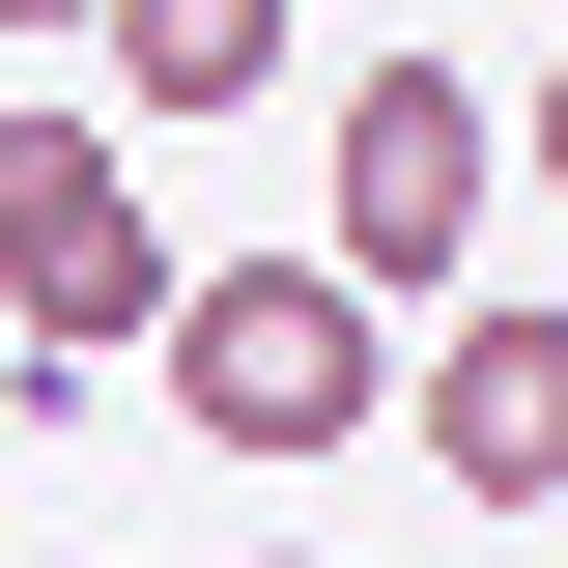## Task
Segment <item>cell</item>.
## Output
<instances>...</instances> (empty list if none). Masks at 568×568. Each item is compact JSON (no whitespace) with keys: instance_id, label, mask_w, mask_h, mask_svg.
Returning <instances> with one entry per match:
<instances>
[{"instance_id":"obj_1","label":"cell","mask_w":568,"mask_h":568,"mask_svg":"<svg viewBox=\"0 0 568 568\" xmlns=\"http://www.w3.org/2000/svg\"><path fill=\"white\" fill-rule=\"evenodd\" d=\"M142 369L200 455H369V284L342 256H227V284H142Z\"/></svg>"},{"instance_id":"obj_2","label":"cell","mask_w":568,"mask_h":568,"mask_svg":"<svg viewBox=\"0 0 568 568\" xmlns=\"http://www.w3.org/2000/svg\"><path fill=\"white\" fill-rule=\"evenodd\" d=\"M142 284H171V227H142L114 114H0V342H29V426L142 342Z\"/></svg>"},{"instance_id":"obj_3","label":"cell","mask_w":568,"mask_h":568,"mask_svg":"<svg viewBox=\"0 0 568 568\" xmlns=\"http://www.w3.org/2000/svg\"><path fill=\"white\" fill-rule=\"evenodd\" d=\"M484 200H511V114H484L455 58H369V85H342V227H313V256H342V284H455Z\"/></svg>"},{"instance_id":"obj_4","label":"cell","mask_w":568,"mask_h":568,"mask_svg":"<svg viewBox=\"0 0 568 568\" xmlns=\"http://www.w3.org/2000/svg\"><path fill=\"white\" fill-rule=\"evenodd\" d=\"M426 455H455V511H484V540L568 484V313H540V284H484V313H455V369H426Z\"/></svg>"},{"instance_id":"obj_5","label":"cell","mask_w":568,"mask_h":568,"mask_svg":"<svg viewBox=\"0 0 568 568\" xmlns=\"http://www.w3.org/2000/svg\"><path fill=\"white\" fill-rule=\"evenodd\" d=\"M85 29H114V114H256L313 0H85Z\"/></svg>"},{"instance_id":"obj_6","label":"cell","mask_w":568,"mask_h":568,"mask_svg":"<svg viewBox=\"0 0 568 568\" xmlns=\"http://www.w3.org/2000/svg\"><path fill=\"white\" fill-rule=\"evenodd\" d=\"M0 29H85V0H0Z\"/></svg>"},{"instance_id":"obj_7","label":"cell","mask_w":568,"mask_h":568,"mask_svg":"<svg viewBox=\"0 0 568 568\" xmlns=\"http://www.w3.org/2000/svg\"><path fill=\"white\" fill-rule=\"evenodd\" d=\"M0 426H29V342H0Z\"/></svg>"}]
</instances>
